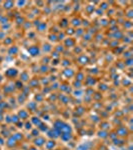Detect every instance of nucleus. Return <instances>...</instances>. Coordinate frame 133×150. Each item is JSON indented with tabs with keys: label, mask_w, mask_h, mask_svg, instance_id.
<instances>
[{
	"label": "nucleus",
	"mask_w": 133,
	"mask_h": 150,
	"mask_svg": "<svg viewBox=\"0 0 133 150\" xmlns=\"http://www.w3.org/2000/svg\"><path fill=\"white\" fill-rule=\"evenodd\" d=\"M52 128L57 130L59 133H74L73 126L62 118H55L52 119Z\"/></svg>",
	"instance_id": "obj_1"
},
{
	"label": "nucleus",
	"mask_w": 133,
	"mask_h": 150,
	"mask_svg": "<svg viewBox=\"0 0 133 150\" xmlns=\"http://www.w3.org/2000/svg\"><path fill=\"white\" fill-rule=\"evenodd\" d=\"M113 131L115 132L117 137H120V138L128 139L131 136V130H130L125 124H121V125H119V126L113 128Z\"/></svg>",
	"instance_id": "obj_2"
},
{
	"label": "nucleus",
	"mask_w": 133,
	"mask_h": 150,
	"mask_svg": "<svg viewBox=\"0 0 133 150\" xmlns=\"http://www.w3.org/2000/svg\"><path fill=\"white\" fill-rule=\"evenodd\" d=\"M19 72H20V70H19L17 67H9V68H7L6 70H4L3 76H4V78L7 79L8 81H14L18 78Z\"/></svg>",
	"instance_id": "obj_3"
},
{
	"label": "nucleus",
	"mask_w": 133,
	"mask_h": 150,
	"mask_svg": "<svg viewBox=\"0 0 133 150\" xmlns=\"http://www.w3.org/2000/svg\"><path fill=\"white\" fill-rule=\"evenodd\" d=\"M26 52H27L28 57L37 58L41 55L40 45L39 44H29L26 47Z\"/></svg>",
	"instance_id": "obj_4"
},
{
	"label": "nucleus",
	"mask_w": 133,
	"mask_h": 150,
	"mask_svg": "<svg viewBox=\"0 0 133 150\" xmlns=\"http://www.w3.org/2000/svg\"><path fill=\"white\" fill-rule=\"evenodd\" d=\"M76 70L72 67H68V68H63L60 71V76H62V81H68L74 78Z\"/></svg>",
	"instance_id": "obj_5"
},
{
	"label": "nucleus",
	"mask_w": 133,
	"mask_h": 150,
	"mask_svg": "<svg viewBox=\"0 0 133 150\" xmlns=\"http://www.w3.org/2000/svg\"><path fill=\"white\" fill-rule=\"evenodd\" d=\"M46 140H47V138L45 137L44 134H40V135H38L37 137H34V138L31 139L30 144L35 147H37L38 149H43Z\"/></svg>",
	"instance_id": "obj_6"
},
{
	"label": "nucleus",
	"mask_w": 133,
	"mask_h": 150,
	"mask_svg": "<svg viewBox=\"0 0 133 150\" xmlns=\"http://www.w3.org/2000/svg\"><path fill=\"white\" fill-rule=\"evenodd\" d=\"M98 78L97 77H94V76H91V75H87L86 74V77L83 81V86L84 88H93L97 85L98 83Z\"/></svg>",
	"instance_id": "obj_7"
},
{
	"label": "nucleus",
	"mask_w": 133,
	"mask_h": 150,
	"mask_svg": "<svg viewBox=\"0 0 133 150\" xmlns=\"http://www.w3.org/2000/svg\"><path fill=\"white\" fill-rule=\"evenodd\" d=\"M76 63L80 67H86L90 64V57L85 53H82V54L76 56Z\"/></svg>",
	"instance_id": "obj_8"
},
{
	"label": "nucleus",
	"mask_w": 133,
	"mask_h": 150,
	"mask_svg": "<svg viewBox=\"0 0 133 150\" xmlns=\"http://www.w3.org/2000/svg\"><path fill=\"white\" fill-rule=\"evenodd\" d=\"M61 44L63 45V47L65 48V49L71 50L74 46H76L77 45V40L74 37H66L63 41H62Z\"/></svg>",
	"instance_id": "obj_9"
},
{
	"label": "nucleus",
	"mask_w": 133,
	"mask_h": 150,
	"mask_svg": "<svg viewBox=\"0 0 133 150\" xmlns=\"http://www.w3.org/2000/svg\"><path fill=\"white\" fill-rule=\"evenodd\" d=\"M15 113H16V115L18 116L19 120H21V121L29 120V118H30V116H31V114L28 112V110L26 109V108H19Z\"/></svg>",
	"instance_id": "obj_10"
},
{
	"label": "nucleus",
	"mask_w": 133,
	"mask_h": 150,
	"mask_svg": "<svg viewBox=\"0 0 133 150\" xmlns=\"http://www.w3.org/2000/svg\"><path fill=\"white\" fill-rule=\"evenodd\" d=\"M98 129L105 130V131H111L113 129V126L111 122L108 119H101L98 123Z\"/></svg>",
	"instance_id": "obj_11"
},
{
	"label": "nucleus",
	"mask_w": 133,
	"mask_h": 150,
	"mask_svg": "<svg viewBox=\"0 0 133 150\" xmlns=\"http://www.w3.org/2000/svg\"><path fill=\"white\" fill-rule=\"evenodd\" d=\"M1 89H2V91H3L2 93H5L6 95H9V96L13 95V91H16L13 82H10V83L8 82L7 84H4V85L1 87ZM5 94H4V95H5Z\"/></svg>",
	"instance_id": "obj_12"
},
{
	"label": "nucleus",
	"mask_w": 133,
	"mask_h": 150,
	"mask_svg": "<svg viewBox=\"0 0 133 150\" xmlns=\"http://www.w3.org/2000/svg\"><path fill=\"white\" fill-rule=\"evenodd\" d=\"M22 83L24 84H26V83H28L29 80L31 79V74H30V72L28 71V70H26V69H24L22 70V71H20L19 72V76H18V78Z\"/></svg>",
	"instance_id": "obj_13"
},
{
	"label": "nucleus",
	"mask_w": 133,
	"mask_h": 150,
	"mask_svg": "<svg viewBox=\"0 0 133 150\" xmlns=\"http://www.w3.org/2000/svg\"><path fill=\"white\" fill-rule=\"evenodd\" d=\"M45 137H46L47 139H54V140H58L59 139V135L60 133L57 131V130H55L54 128L50 127L49 129L47 130L46 132H45Z\"/></svg>",
	"instance_id": "obj_14"
},
{
	"label": "nucleus",
	"mask_w": 133,
	"mask_h": 150,
	"mask_svg": "<svg viewBox=\"0 0 133 150\" xmlns=\"http://www.w3.org/2000/svg\"><path fill=\"white\" fill-rule=\"evenodd\" d=\"M26 104V109L28 110V112L30 113L31 115H34L36 112L38 111V104L34 102L33 100H30V101H27L25 103Z\"/></svg>",
	"instance_id": "obj_15"
},
{
	"label": "nucleus",
	"mask_w": 133,
	"mask_h": 150,
	"mask_svg": "<svg viewBox=\"0 0 133 150\" xmlns=\"http://www.w3.org/2000/svg\"><path fill=\"white\" fill-rule=\"evenodd\" d=\"M81 16L79 15H74L73 17L69 18V26L73 27L74 29L81 27Z\"/></svg>",
	"instance_id": "obj_16"
},
{
	"label": "nucleus",
	"mask_w": 133,
	"mask_h": 150,
	"mask_svg": "<svg viewBox=\"0 0 133 150\" xmlns=\"http://www.w3.org/2000/svg\"><path fill=\"white\" fill-rule=\"evenodd\" d=\"M93 149V143L92 141H84L81 143L77 144L74 150H92Z\"/></svg>",
	"instance_id": "obj_17"
},
{
	"label": "nucleus",
	"mask_w": 133,
	"mask_h": 150,
	"mask_svg": "<svg viewBox=\"0 0 133 150\" xmlns=\"http://www.w3.org/2000/svg\"><path fill=\"white\" fill-rule=\"evenodd\" d=\"M19 145H20V144H19L18 142L16 141L15 138H14V137L12 136V134L8 137V138H6L5 146L8 149H14V148H16V147H18Z\"/></svg>",
	"instance_id": "obj_18"
},
{
	"label": "nucleus",
	"mask_w": 133,
	"mask_h": 150,
	"mask_svg": "<svg viewBox=\"0 0 133 150\" xmlns=\"http://www.w3.org/2000/svg\"><path fill=\"white\" fill-rule=\"evenodd\" d=\"M7 52V55L10 57H13V56H17V55L20 54V48L18 47V45H11V46H9L7 48L6 50Z\"/></svg>",
	"instance_id": "obj_19"
},
{
	"label": "nucleus",
	"mask_w": 133,
	"mask_h": 150,
	"mask_svg": "<svg viewBox=\"0 0 133 150\" xmlns=\"http://www.w3.org/2000/svg\"><path fill=\"white\" fill-rule=\"evenodd\" d=\"M57 147H59L57 140L47 139L46 142H45V144H44V147H43V149H44V150H52V149H54V148H57Z\"/></svg>",
	"instance_id": "obj_20"
},
{
	"label": "nucleus",
	"mask_w": 133,
	"mask_h": 150,
	"mask_svg": "<svg viewBox=\"0 0 133 150\" xmlns=\"http://www.w3.org/2000/svg\"><path fill=\"white\" fill-rule=\"evenodd\" d=\"M74 139V133H60L59 140L63 143H68L69 141Z\"/></svg>",
	"instance_id": "obj_21"
},
{
	"label": "nucleus",
	"mask_w": 133,
	"mask_h": 150,
	"mask_svg": "<svg viewBox=\"0 0 133 150\" xmlns=\"http://www.w3.org/2000/svg\"><path fill=\"white\" fill-rule=\"evenodd\" d=\"M111 142H112V144L114 145V146L119 147V148L125 147L127 145V139L120 138V137H116V138H114L113 140H111Z\"/></svg>",
	"instance_id": "obj_22"
},
{
	"label": "nucleus",
	"mask_w": 133,
	"mask_h": 150,
	"mask_svg": "<svg viewBox=\"0 0 133 150\" xmlns=\"http://www.w3.org/2000/svg\"><path fill=\"white\" fill-rule=\"evenodd\" d=\"M86 77V73H85V70L83 69H79V70H76L75 72V75H74V80H77L79 82H82L83 83L84 79Z\"/></svg>",
	"instance_id": "obj_23"
},
{
	"label": "nucleus",
	"mask_w": 133,
	"mask_h": 150,
	"mask_svg": "<svg viewBox=\"0 0 133 150\" xmlns=\"http://www.w3.org/2000/svg\"><path fill=\"white\" fill-rule=\"evenodd\" d=\"M30 89H34V88H40V82H39V77H31V79L28 82V85H27Z\"/></svg>",
	"instance_id": "obj_24"
},
{
	"label": "nucleus",
	"mask_w": 133,
	"mask_h": 150,
	"mask_svg": "<svg viewBox=\"0 0 133 150\" xmlns=\"http://www.w3.org/2000/svg\"><path fill=\"white\" fill-rule=\"evenodd\" d=\"M95 135L98 139H100L101 141H105L108 139V135H109V131H105V130H100L97 129L95 131Z\"/></svg>",
	"instance_id": "obj_25"
},
{
	"label": "nucleus",
	"mask_w": 133,
	"mask_h": 150,
	"mask_svg": "<svg viewBox=\"0 0 133 150\" xmlns=\"http://www.w3.org/2000/svg\"><path fill=\"white\" fill-rule=\"evenodd\" d=\"M28 98H29L28 96H26L25 94H23L22 92H19L18 95L15 97L16 102H17V104H19V105H24V104L28 101Z\"/></svg>",
	"instance_id": "obj_26"
},
{
	"label": "nucleus",
	"mask_w": 133,
	"mask_h": 150,
	"mask_svg": "<svg viewBox=\"0 0 133 150\" xmlns=\"http://www.w3.org/2000/svg\"><path fill=\"white\" fill-rule=\"evenodd\" d=\"M29 120H30V122L32 123V125H33V126H34V127H37L38 125H39L40 123L43 121V120L41 119L40 116L36 115V114H34V115H31V116H30V118H29Z\"/></svg>",
	"instance_id": "obj_27"
},
{
	"label": "nucleus",
	"mask_w": 133,
	"mask_h": 150,
	"mask_svg": "<svg viewBox=\"0 0 133 150\" xmlns=\"http://www.w3.org/2000/svg\"><path fill=\"white\" fill-rule=\"evenodd\" d=\"M15 7V2L13 1H4L2 2V8L6 11H10Z\"/></svg>",
	"instance_id": "obj_28"
},
{
	"label": "nucleus",
	"mask_w": 133,
	"mask_h": 150,
	"mask_svg": "<svg viewBox=\"0 0 133 150\" xmlns=\"http://www.w3.org/2000/svg\"><path fill=\"white\" fill-rule=\"evenodd\" d=\"M36 128H37V129L39 130V132L41 133V134H45V132H46L47 130L49 129L50 126L48 125V123H47V122L42 121V122H41L40 124L38 125V126L36 127Z\"/></svg>",
	"instance_id": "obj_29"
},
{
	"label": "nucleus",
	"mask_w": 133,
	"mask_h": 150,
	"mask_svg": "<svg viewBox=\"0 0 133 150\" xmlns=\"http://www.w3.org/2000/svg\"><path fill=\"white\" fill-rule=\"evenodd\" d=\"M69 83H70V86H71L72 89H82V88H84L83 83H82V82L74 80V79L71 82H69Z\"/></svg>",
	"instance_id": "obj_30"
},
{
	"label": "nucleus",
	"mask_w": 133,
	"mask_h": 150,
	"mask_svg": "<svg viewBox=\"0 0 133 150\" xmlns=\"http://www.w3.org/2000/svg\"><path fill=\"white\" fill-rule=\"evenodd\" d=\"M45 99H46V97H45L44 95H43L41 92H38V93H35L34 95V102L36 103H43V101H45Z\"/></svg>",
	"instance_id": "obj_31"
},
{
	"label": "nucleus",
	"mask_w": 133,
	"mask_h": 150,
	"mask_svg": "<svg viewBox=\"0 0 133 150\" xmlns=\"http://www.w3.org/2000/svg\"><path fill=\"white\" fill-rule=\"evenodd\" d=\"M95 9H96V7L93 5V3L84 6V11H85V13L87 14V15H91V14H93L94 11H95Z\"/></svg>",
	"instance_id": "obj_32"
},
{
	"label": "nucleus",
	"mask_w": 133,
	"mask_h": 150,
	"mask_svg": "<svg viewBox=\"0 0 133 150\" xmlns=\"http://www.w3.org/2000/svg\"><path fill=\"white\" fill-rule=\"evenodd\" d=\"M85 33V29H83L82 27H78L75 29V33H74V38L77 40L79 39V38H81L83 34Z\"/></svg>",
	"instance_id": "obj_33"
},
{
	"label": "nucleus",
	"mask_w": 133,
	"mask_h": 150,
	"mask_svg": "<svg viewBox=\"0 0 133 150\" xmlns=\"http://www.w3.org/2000/svg\"><path fill=\"white\" fill-rule=\"evenodd\" d=\"M64 31L65 35L67 36V37H74V33H75V29L73 27H71V26H69V27H67Z\"/></svg>",
	"instance_id": "obj_34"
},
{
	"label": "nucleus",
	"mask_w": 133,
	"mask_h": 150,
	"mask_svg": "<svg viewBox=\"0 0 133 150\" xmlns=\"http://www.w3.org/2000/svg\"><path fill=\"white\" fill-rule=\"evenodd\" d=\"M13 42H14L13 38L10 37V36H6V37L2 40V44H5V46H7V47L13 45Z\"/></svg>",
	"instance_id": "obj_35"
},
{
	"label": "nucleus",
	"mask_w": 133,
	"mask_h": 150,
	"mask_svg": "<svg viewBox=\"0 0 133 150\" xmlns=\"http://www.w3.org/2000/svg\"><path fill=\"white\" fill-rule=\"evenodd\" d=\"M47 29V23L46 22H40L39 25L36 26V32H44Z\"/></svg>",
	"instance_id": "obj_36"
},
{
	"label": "nucleus",
	"mask_w": 133,
	"mask_h": 150,
	"mask_svg": "<svg viewBox=\"0 0 133 150\" xmlns=\"http://www.w3.org/2000/svg\"><path fill=\"white\" fill-rule=\"evenodd\" d=\"M121 57H122V59L124 60V59H127V58H132V51H131V49L130 48H126V49L123 51V53L121 54Z\"/></svg>",
	"instance_id": "obj_37"
},
{
	"label": "nucleus",
	"mask_w": 133,
	"mask_h": 150,
	"mask_svg": "<svg viewBox=\"0 0 133 150\" xmlns=\"http://www.w3.org/2000/svg\"><path fill=\"white\" fill-rule=\"evenodd\" d=\"M123 61V64H124V66H125V68H131L132 67V61H133V59L132 58H127V59H124V60H122Z\"/></svg>",
	"instance_id": "obj_38"
},
{
	"label": "nucleus",
	"mask_w": 133,
	"mask_h": 150,
	"mask_svg": "<svg viewBox=\"0 0 133 150\" xmlns=\"http://www.w3.org/2000/svg\"><path fill=\"white\" fill-rule=\"evenodd\" d=\"M29 133H30V135H31V136H32V138H34V137H37L38 135H40V134H41V133L39 132V130H38L36 127L33 128V129L31 130V131L29 132Z\"/></svg>",
	"instance_id": "obj_39"
},
{
	"label": "nucleus",
	"mask_w": 133,
	"mask_h": 150,
	"mask_svg": "<svg viewBox=\"0 0 133 150\" xmlns=\"http://www.w3.org/2000/svg\"><path fill=\"white\" fill-rule=\"evenodd\" d=\"M5 141H6V139L4 138L3 136H1V135H0V146H1L2 148L5 146Z\"/></svg>",
	"instance_id": "obj_40"
},
{
	"label": "nucleus",
	"mask_w": 133,
	"mask_h": 150,
	"mask_svg": "<svg viewBox=\"0 0 133 150\" xmlns=\"http://www.w3.org/2000/svg\"><path fill=\"white\" fill-rule=\"evenodd\" d=\"M27 150H41V149H38L37 147H35V146H33V145L29 144V146H28Z\"/></svg>",
	"instance_id": "obj_41"
},
{
	"label": "nucleus",
	"mask_w": 133,
	"mask_h": 150,
	"mask_svg": "<svg viewBox=\"0 0 133 150\" xmlns=\"http://www.w3.org/2000/svg\"><path fill=\"white\" fill-rule=\"evenodd\" d=\"M61 149L62 150H71V149H69L68 147H61Z\"/></svg>",
	"instance_id": "obj_42"
},
{
	"label": "nucleus",
	"mask_w": 133,
	"mask_h": 150,
	"mask_svg": "<svg viewBox=\"0 0 133 150\" xmlns=\"http://www.w3.org/2000/svg\"><path fill=\"white\" fill-rule=\"evenodd\" d=\"M52 150H62V149H61V147H57V148H54V149H52Z\"/></svg>",
	"instance_id": "obj_43"
},
{
	"label": "nucleus",
	"mask_w": 133,
	"mask_h": 150,
	"mask_svg": "<svg viewBox=\"0 0 133 150\" xmlns=\"http://www.w3.org/2000/svg\"><path fill=\"white\" fill-rule=\"evenodd\" d=\"M0 150H2V147L1 146H0Z\"/></svg>",
	"instance_id": "obj_44"
}]
</instances>
